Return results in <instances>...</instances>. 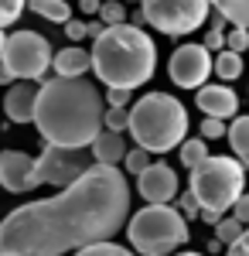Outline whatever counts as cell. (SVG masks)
<instances>
[{
    "label": "cell",
    "instance_id": "obj_11",
    "mask_svg": "<svg viewBox=\"0 0 249 256\" xmlns=\"http://www.w3.org/2000/svg\"><path fill=\"white\" fill-rule=\"evenodd\" d=\"M136 192H140V198L147 205H171L178 198V174H174V168H168L164 160H157V164L150 160V168L144 174H136Z\"/></svg>",
    "mask_w": 249,
    "mask_h": 256
},
{
    "label": "cell",
    "instance_id": "obj_2",
    "mask_svg": "<svg viewBox=\"0 0 249 256\" xmlns=\"http://www.w3.org/2000/svg\"><path fill=\"white\" fill-rule=\"evenodd\" d=\"M106 99L86 79H52L41 82L38 106H34V126L44 144L82 150L92 147V140L102 134Z\"/></svg>",
    "mask_w": 249,
    "mask_h": 256
},
{
    "label": "cell",
    "instance_id": "obj_38",
    "mask_svg": "<svg viewBox=\"0 0 249 256\" xmlns=\"http://www.w3.org/2000/svg\"><path fill=\"white\" fill-rule=\"evenodd\" d=\"M4 44H7V31L0 28V55H4Z\"/></svg>",
    "mask_w": 249,
    "mask_h": 256
},
{
    "label": "cell",
    "instance_id": "obj_1",
    "mask_svg": "<svg viewBox=\"0 0 249 256\" xmlns=\"http://www.w3.org/2000/svg\"><path fill=\"white\" fill-rule=\"evenodd\" d=\"M130 184L120 168L92 164L86 174L62 188V195L28 202L0 222L4 256H65L126 229Z\"/></svg>",
    "mask_w": 249,
    "mask_h": 256
},
{
    "label": "cell",
    "instance_id": "obj_23",
    "mask_svg": "<svg viewBox=\"0 0 249 256\" xmlns=\"http://www.w3.org/2000/svg\"><path fill=\"white\" fill-rule=\"evenodd\" d=\"M99 24H102V28H120V24H126V7L116 4V0H106V4L99 7Z\"/></svg>",
    "mask_w": 249,
    "mask_h": 256
},
{
    "label": "cell",
    "instance_id": "obj_12",
    "mask_svg": "<svg viewBox=\"0 0 249 256\" xmlns=\"http://www.w3.org/2000/svg\"><path fill=\"white\" fill-rule=\"evenodd\" d=\"M0 184L7 192H31L34 188V158L24 150H0Z\"/></svg>",
    "mask_w": 249,
    "mask_h": 256
},
{
    "label": "cell",
    "instance_id": "obj_7",
    "mask_svg": "<svg viewBox=\"0 0 249 256\" xmlns=\"http://www.w3.org/2000/svg\"><path fill=\"white\" fill-rule=\"evenodd\" d=\"M52 44L48 38H41L38 31H14L7 34L0 65L7 68V76L14 82H44L48 68H52Z\"/></svg>",
    "mask_w": 249,
    "mask_h": 256
},
{
    "label": "cell",
    "instance_id": "obj_15",
    "mask_svg": "<svg viewBox=\"0 0 249 256\" xmlns=\"http://www.w3.org/2000/svg\"><path fill=\"white\" fill-rule=\"evenodd\" d=\"M52 65H55L58 79H86V72L92 68V55L86 48H78V44H68V48L55 52Z\"/></svg>",
    "mask_w": 249,
    "mask_h": 256
},
{
    "label": "cell",
    "instance_id": "obj_13",
    "mask_svg": "<svg viewBox=\"0 0 249 256\" xmlns=\"http://www.w3.org/2000/svg\"><path fill=\"white\" fill-rule=\"evenodd\" d=\"M194 106L205 113L208 120H236V113H239V96L232 92L229 86H202L198 92H194Z\"/></svg>",
    "mask_w": 249,
    "mask_h": 256
},
{
    "label": "cell",
    "instance_id": "obj_10",
    "mask_svg": "<svg viewBox=\"0 0 249 256\" xmlns=\"http://www.w3.org/2000/svg\"><path fill=\"white\" fill-rule=\"evenodd\" d=\"M212 62L215 55L205 52V44H181V48H174L171 62H168V76L181 89H202L212 76Z\"/></svg>",
    "mask_w": 249,
    "mask_h": 256
},
{
    "label": "cell",
    "instance_id": "obj_22",
    "mask_svg": "<svg viewBox=\"0 0 249 256\" xmlns=\"http://www.w3.org/2000/svg\"><path fill=\"white\" fill-rule=\"evenodd\" d=\"M242 232H246V226H242V222H236L232 216H229V218L222 216V222L215 226V239H218L222 246H232V242H239V236H242Z\"/></svg>",
    "mask_w": 249,
    "mask_h": 256
},
{
    "label": "cell",
    "instance_id": "obj_29",
    "mask_svg": "<svg viewBox=\"0 0 249 256\" xmlns=\"http://www.w3.org/2000/svg\"><path fill=\"white\" fill-rule=\"evenodd\" d=\"M229 134V126L222 123V120H208L205 116V123H202V140H218Z\"/></svg>",
    "mask_w": 249,
    "mask_h": 256
},
{
    "label": "cell",
    "instance_id": "obj_31",
    "mask_svg": "<svg viewBox=\"0 0 249 256\" xmlns=\"http://www.w3.org/2000/svg\"><path fill=\"white\" fill-rule=\"evenodd\" d=\"M226 34H229V31H205V41H202V44H205V52H222V44H226Z\"/></svg>",
    "mask_w": 249,
    "mask_h": 256
},
{
    "label": "cell",
    "instance_id": "obj_3",
    "mask_svg": "<svg viewBox=\"0 0 249 256\" xmlns=\"http://www.w3.org/2000/svg\"><path fill=\"white\" fill-rule=\"evenodd\" d=\"M92 72L106 89H130L150 82L157 68V48L147 31L134 24L102 28V34L92 41Z\"/></svg>",
    "mask_w": 249,
    "mask_h": 256
},
{
    "label": "cell",
    "instance_id": "obj_36",
    "mask_svg": "<svg viewBox=\"0 0 249 256\" xmlns=\"http://www.w3.org/2000/svg\"><path fill=\"white\" fill-rule=\"evenodd\" d=\"M82 4V14H99V7H102V0H78Z\"/></svg>",
    "mask_w": 249,
    "mask_h": 256
},
{
    "label": "cell",
    "instance_id": "obj_6",
    "mask_svg": "<svg viewBox=\"0 0 249 256\" xmlns=\"http://www.w3.org/2000/svg\"><path fill=\"white\" fill-rule=\"evenodd\" d=\"M126 239L140 256H171L188 242V222L171 205H147L130 216Z\"/></svg>",
    "mask_w": 249,
    "mask_h": 256
},
{
    "label": "cell",
    "instance_id": "obj_30",
    "mask_svg": "<svg viewBox=\"0 0 249 256\" xmlns=\"http://www.w3.org/2000/svg\"><path fill=\"white\" fill-rule=\"evenodd\" d=\"M130 99H134L130 89H106V102H110V110H126Z\"/></svg>",
    "mask_w": 249,
    "mask_h": 256
},
{
    "label": "cell",
    "instance_id": "obj_35",
    "mask_svg": "<svg viewBox=\"0 0 249 256\" xmlns=\"http://www.w3.org/2000/svg\"><path fill=\"white\" fill-rule=\"evenodd\" d=\"M226 256H249V229L242 232V236H239V242H232Z\"/></svg>",
    "mask_w": 249,
    "mask_h": 256
},
{
    "label": "cell",
    "instance_id": "obj_14",
    "mask_svg": "<svg viewBox=\"0 0 249 256\" xmlns=\"http://www.w3.org/2000/svg\"><path fill=\"white\" fill-rule=\"evenodd\" d=\"M38 82H14L4 96V113L10 123H34V106H38Z\"/></svg>",
    "mask_w": 249,
    "mask_h": 256
},
{
    "label": "cell",
    "instance_id": "obj_32",
    "mask_svg": "<svg viewBox=\"0 0 249 256\" xmlns=\"http://www.w3.org/2000/svg\"><path fill=\"white\" fill-rule=\"evenodd\" d=\"M232 218L242 222V226L249 229V195H239V202L232 205Z\"/></svg>",
    "mask_w": 249,
    "mask_h": 256
},
{
    "label": "cell",
    "instance_id": "obj_27",
    "mask_svg": "<svg viewBox=\"0 0 249 256\" xmlns=\"http://www.w3.org/2000/svg\"><path fill=\"white\" fill-rule=\"evenodd\" d=\"M24 7H28V0H0V28L4 24H14L24 14Z\"/></svg>",
    "mask_w": 249,
    "mask_h": 256
},
{
    "label": "cell",
    "instance_id": "obj_8",
    "mask_svg": "<svg viewBox=\"0 0 249 256\" xmlns=\"http://www.w3.org/2000/svg\"><path fill=\"white\" fill-rule=\"evenodd\" d=\"M140 14L154 31L164 34H192L208 20L212 0H140Z\"/></svg>",
    "mask_w": 249,
    "mask_h": 256
},
{
    "label": "cell",
    "instance_id": "obj_17",
    "mask_svg": "<svg viewBox=\"0 0 249 256\" xmlns=\"http://www.w3.org/2000/svg\"><path fill=\"white\" fill-rule=\"evenodd\" d=\"M226 137H229V144H232V158L239 160L242 168H249V113L232 120Z\"/></svg>",
    "mask_w": 249,
    "mask_h": 256
},
{
    "label": "cell",
    "instance_id": "obj_39",
    "mask_svg": "<svg viewBox=\"0 0 249 256\" xmlns=\"http://www.w3.org/2000/svg\"><path fill=\"white\" fill-rule=\"evenodd\" d=\"M174 256H202V253H174Z\"/></svg>",
    "mask_w": 249,
    "mask_h": 256
},
{
    "label": "cell",
    "instance_id": "obj_9",
    "mask_svg": "<svg viewBox=\"0 0 249 256\" xmlns=\"http://www.w3.org/2000/svg\"><path fill=\"white\" fill-rule=\"evenodd\" d=\"M86 158L82 150H68V147H55L44 144L41 158H34V188L38 184H55V188H68L72 181L86 174Z\"/></svg>",
    "mask_w": 249,
    "mask_h": 256
},
{
    "label": "cell",
    "instance_id": "obj_5",
    "mask_svg": "<svg viewBox=\"0 0 249 256\" xmlns=\"http://www.w3.org/2000/svg\"><path fill=\"white\" fill-rule=\"evenodd\" d=\"M188 192L194 195L202 212L222 216L239 202V195H246V168L236 158H208L192 171Z\"/></svg>",
    "mask_w": 249,
    "mask_h": 256
},
{
    "label": "cell",
    "instance_id": "obj_40",
    "mask_svg": "<svg viewBox=\"0 0 249 256\" xmlns=\"http://www.w3.org/2000/svg\"><path fill=\"white\" fill-rule=\"evenodd\" d=\"M0 256H4V253H0Z\"/></svg>",
    "mask_w": 249,
    "mask_h": 256
},
{
    "label": "cell",
    "instance_id": "obj_25",
    "mask_svg": "<svg viewBox=\"0 0 249 256\" xmlns=\"http://www.w3.org/2000/svg\"><path fill=\"white\" fill-rule=\"evenodd\" d=\"M76 256H136L134 250H123V246H116L113 239L110 242H96V246H86V250H78Z\"/></svg>",
    "mask_w": 249,
    "mask_h": 256
},
{
    "label": "cell",
    "instance_id": "obj_20",
    "mask_svg": "<svg viewBox=\"0 0 249 256\" xmlns=\"http://www.w3.org/2000/svg\"><path fill=\"white\" fill-rule=\"evenodd\" d=\"M212 72H215L222 82L239 79V76H242V55H232V52L222 48V52L215 55V62H212Z\"/></svg>",
    "mask_w": 249,
    "mask_h": 256
},
{
    "label": "cell",
    "instance_id": "obj_34",
    "mask_svg": "<svg viewBox=\"0 0 249 256\" xmlns=\"http://www.w3.org/2000/svg\"><path fill=\"white\" fill-rule=\"evenodd\" d=\"M65 34H68L72 41H86V38H89V31H86V24H82V20H76V18H72L68 24H65Z\"/></svg>",
    "mask_w": 249,
    "mask_h": 256
},
{
    "label": "cell",
    "instance_id": "obj_18",
    "mask_svg": "<svg viewBox=\"0 0 249 256\" xmlns=\"http://www.w3.org/2000/svg\"><path fill=\"white\" fill-rule=\"evenodd\" d=\"M215 14H222L226 24L249 31V0H212Z\"/></svg>",
    "mask_w": 249,
    "mask_h": 256
},
{
    "label": "cell",
    "instance_id": "obj_33",
    "mask_svg": "<svg viewBox=\"0 0 249 256\" xmlns=\"http://www.w3.org/2000/svg\"><path fill=\"white\" fill-rule=\"evenodd\" d=\"M178 198H181V208H178V212L184 216V222H188V218H194L198 212H202V208H198V202H194V195H192V192H188V195H178Z\"/></svg>",
    "mask_w": 249,
    "mask_h": 256
},
{
    "label": "cell",
    "instance_id": "obj_19",
    "mask_svg": "<svg viewBox=\"0 0 249 256\" xmlns=\"http://www.w3.org/2000/svg\"><path fill=\"white\" fill-rule=\"evenodd\" d=\"M28 7L38 18L52 20V24H68L72 20V4H65V0H28Z\"/></svg>",
    "mask_w": 249,
    "mask_h": 256
},
{
    "label": "cell",
    "instance_id": "obj_4",
    "mask_svg": "<svg viewBox=\"0 0 249 256\" xmlns=\"http://www.w3.org/2000/svg\"><path fill=\"white\" fill-rule=\"evenodd\" d=\"M130 137L147 154H168L188 140V110L168 92H147L130 110Z\"/></svg>",
    "mask_w": 249,
    "mask_h": 256
},
{
    "label": "cell",
    "instance_id": "obj_24",
    "mask_svg": "<svg viewBox=\"0 0 249 256\" xmlns=\"http://www.w3.org/2000/svg\"><path fill=\"white\" fill-rule=\"evenodd\" d=\"M102 130H110V134H126V130H130V110H106Z\"/></svg>",
    "mask_w": 249,
    "mask_h": 256
},
{
    "label": "cell",
    "instance_id": "obj_28",
    "mask_svg": "<svg viewBox=\"0 0 249 256\" xmlns=\"http://www.w3.org/2000/svg\"><path fill=\"white\" fill-rule=\"evenodd\" d=\"M249 48V31H242V28H232L229 34H226V52H232V55H242Z\"/></svg>",
    "mask_w": 249,
    "mask_h": 256
},
{
    "label": "cell",
    "instance_id": "obj_37",
    "mask_svg": "<svg viewBox=\"0 0 249 256\" xmlns=\"http://www.w3.org/2000/svg\"><path fill=\"white\" fill-rule=\"evenodd\" d=\"M0 82H4V86H14V79L7 76V68H4V65H0Z\"/></svg>",
    "mask_w": 249,
    "mask_h": 256
},
{
    "label": "cell",
    "instance_id": "obj_21",
    "mask_svg": "<svg viewBox=\"0 0 249 256\" xmlns=\"http://www.w3.org/2000/svg\"><path fill=\"white\" fill-rule=\"evenodd\" d=\"M178 150H181V164H184L188 171H194L198 164H205V160L212 158V154H208V140H202V137L184 140V144H181Z\"/></svg>",
    "mask_w": 249,
    "mask_h": 256
},
{
    "label": "cell",
    "instance_id": "obj_16",
    "mask_svg": "<svg viewBox=\"0 0 249 256\" xmlns=\"http://www.w3.org/2000/svg\"><path fill=\"white\" fill-rule=\"evenodd\" d=\"M126 137L123 134H110V130H102L96 140H92V158H96V164H102V168H116L120 160L126 158Z\"/></svg>",
    "mask_w": 249,
    "mask_h": 256
},
{
    "label": "cell",
    "instance_id": "obj_26",
    "mask_svg": "<svg viewBox=\"0 0 249 256\" xmlns=\"http://www.w3.org/2000/svg\"><path fill=\"white\" fill-rule=\"evenodd\" d=\"M123 168H126L130 174H144V171L150 168V154H147V150H140V147H136V150H126Z\"/></svg>",
    "mask_w": 249,
    "mask_h": 256
}]
</instances>
